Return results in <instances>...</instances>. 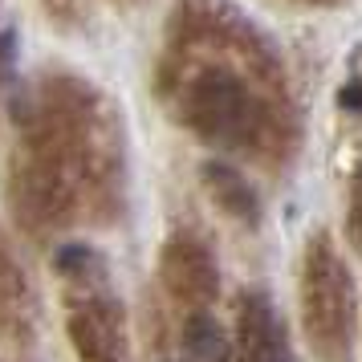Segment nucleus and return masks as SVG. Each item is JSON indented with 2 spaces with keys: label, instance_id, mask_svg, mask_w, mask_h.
I'll list each match as a JSON object with an SVG mask.
<instances>
[{
  "label": "nucleus",
  "instance_id": "f257e3e1",
  "mask_svg": "<svg viewBox=\"0 0 362 362\" xmlns=\"http://www.w3.org/2000/svg\"><path fill=\"white\" fill-rule=\"evenodd\" d=\"M305 329L322 362H350L354 297L342 261L326 245H313L305 264Z\"/></svg>",
  "mask_w": 362,
  "mask_h": 362
},
{
  "label": "nucleus",
  "instance_id": "f03ea898",
  "mask_svg": "<svg viewBox=\"0 0 362 362\" xmlns=\"http://www.w3.org/2000/svg\"><path fill=\"white\" fill-rule=\"evenodd\" d=\"M248 122V102L228 78H204L192 98V127L208 139H232Z\"/></svg>",
  "mask_w": 362,
  "mask_h": 362
},
{
  "label": "nucleus",
  "instance_id": "7ed1b4c3",
  "mask_svg": "<svg viewBox=\"0 0 362 362\" xmlns=\"http://www.w3.org/2000/svg\"><path fill=\"white\" fill-rule=\"evenodd\" d=\"M236 362H289L285 334L264 297H245L240 305V329H236Z\"/></svg>",
  "mask_w": 362,
  "mask_h": 362
},
{
  "label": "nucleus",
  "instance_id": "20e7f679",
  "mask_svg": "<svg viewBox=\"0 0 362 362\" xmlns=\"http://www.w3.org/2000/svg\"><path fill=\"white\" fill-rule=\"evenodd\" d=\"M69 338L82 362H122V338H118L115 317L98 305H78L69 313Z\"/></svg>",
  "mask_w": 362,
  "mask_h": 362
},
{
  "label": "nucleus",
  "instance_id": "39448f33",
  "mask_svg": "<svg viewBox=\"0 0 362 362\" xmlns=\"http://www.w3.org/2000/svg\"><path fill=\"white\" fill-rule=\"evenodd\" d=\"M163 277H167V285L180 297H187V301H212V293H216L212 261H208L196 245L171 248L163 257Z\"/></svg>",
  "mask_w": 362,
  "mask_h": 362
},
{
  "label": "nucleus",
  "instance_id": "423d86ee",
  "mask_svg": "<svg viewBox=\"0 0 362 362\" xmlns=\"http://www.w3.org/2000/svg\"><path fill=\"white\" fill-rule=\"evenodd\" d=\"M208 187H212V196L220 199V208L224 212H232V216H240V220H257V196H252V187H248L232 167H224V163H208Z\"/></svg>",
  "mask_w": 362,
  "mask_h": 362
},
{
  "label": "nucleus",
  "instance_id": "0eeeda50",
  "mask_svg": "<svg viewBox=\"0 0 362 362\" xmlns=\"http://www.w3.org/2000/svg\"><path fill=\"white\" fill-rule=\"evenodd\" d=\"M183 350L192 362H224L228 358V338L208 313H196L183 329Z\"/></svg>",
  "mask_w": 362,
  "mask_h": 362
},
{
  "label": "nucleus",
  "instance_id": "6e6552de",
  "mask_svg": "<svg viewBox=\"0 0 362 362\" xmlns=\"http://www.w3.org/2000/svg\"><path fill=\"white\" fill-rule=\"evenodd\" d=\"M57 269L69 273V277H86V273L98 269V257H94L86 245H66L62 252H57Z\"/></svg>",
  "mask_w": 362,
  "mask_h": 362
},
{
  "label": "nucleus",
  "instance_id": "1a4fd4ad",
  "mask_svg": "<svg viewBox=\"0 0 362 362\" xmlns=\"http://www.w3.org/2000/svg\"><path fill=\"white\" fill-rule=\"evenodd\" d=\"M342 106H346V110H362V86L358 82L342 90Z\"/></svg>",
  "mask_w": 362,
  "mask_h": 362
}]
</instances>
